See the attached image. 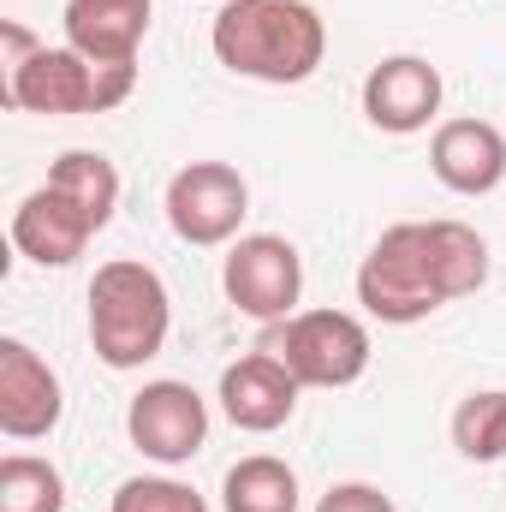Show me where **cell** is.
<instances>
[{"instance_id": "1", "label": "cell", "mask_w": 506, "mask_h": 512, "mask_svg": "<svg viewBox=\"0 0 506 512\" xmlns=\"http://www.w3.org/2000/svg\"><path fill=\"white\" fill-rule=\"evenodd\" d=\"M489 280V239L465 221H393L370 256L358 262V304L387 322L411 328L447 310L453 298H471Z\"/></svg>"}, {"instance_id": "2", "label": "cell", "mask_w": 506, "mask_h": 512, "mask_svg": "<svg viewBox=\"0 0 506 512\" xmlns=\"http://www.w3.org/2000/svg\"><path fill=\"white\" fill-rule=\"evenodd\" d=\"M209 48L233 78L310 84L328 60V24L310 0H227L209 24Z\"/></svg>"}, {"instance_id": "3", "label": "cell", "mask_w": 506, "mask_h": 512, "mask_svg": "<svg viewBox=\"0 0 506 512\" xmlns=\"http://www.w3.org/2000/svg\"><path fill=\"white\" fill-rule=\"evenodd\" d=\"M173 334V298L167 280L137 262V256H114L96 268L90 280V346L108 370H143L149 358H161Z\"/></svg>"}, {"instance_id": "4", "label": "cell", "mask_w": 506, "mask_h": 512, "mask_svg": "<svg viewBox=\"0 0 506 512\" xmlns=\"http://www.w3.org/2000/svg\"><path fill=\"white\" fill-rule=\"evenodd\" d=\"M137 90V66H102L78 48H36L24 66L6 72V108L42 114V120H78V114H114Z\"/></svg>"}, {"instance_id": "5", "label": "cell", "mask_w": 506, "mask_h": 512, "mask_svg": "<svg viewBox=\"0 0 506 512\" xmlns=\"http://www.w3.org/2000/svg\"><path fill=\"white\" fill-rule=\"evenodd\" d=\"M262 352L280 358L298 387H352L370 370V328L352 310H292L262 328Z\"/></svg>"}, {"instance_id": "6", "label": "cell", "mask_w": 506, "mask_h": 512, "mask_svg": "<svg viewBox=\"0 0 506 512\" xmlns=\"http://www.w3.org/2000/svg\"><path fill=\"white\" fill-rule=\"evenodd\" d=\"M245 215H251V185L233 161H191L167 179V227L197 251L245 239L239 233Z\"/></svg>"}, {"instance_id": "7", "label": "cell", "mask_w": 506, "mask_h": 512, "mask_svg": "<svg viewBox=\"0 0 506 512\" xmlns=\"http://www.w3.org/2000/svg\"><path fill=\"white\" fill-rule=\"evenodd\" d=\"M221 286H227V304L251 322H286L304 298V256L292 239L280 233H245L227 245L221 262Z\"/></svg>"}, {"instance_id": "8", "label": "cell", "mask_w": 506, "mask_h": 512, "mask_svg": "<svg viewBox=\"0 0 506 512\" xmlns=\"http://www.w3.org/2000/svg\"><path fill=\"white\" fill-rule=\"evenodd\" d=\"M131 447L155 465H191L209 441V399L191 382H143L126 405Z\"/></svg>"}, {"instance_id": "9", "label": "cell", "mask_w": 506, "mask_h": 512, "mask_svg": "<svg viewBox=\"0 0 506 512\" xmlns=\"http://www.w3.org/2000/svg\"><path fill=\"white\" fill-rule=\"evenodd\" d=\"M60 417H66V387L54 376V364L30 340L6 334L0 340V429L12 441H48Z\"/></svg>"}, {"instance_id": "10", "label": "cell", "mask_w": 506, "mask_h": 512, "mask_svg": "<svg viewBox=\"0 0 506 512\" xmlns=\"http://www.w3.org/2000/svg\"><path fill=\"white\" fill-rule=\"evenodd\" d=\"M441 96H447L441 66H429L423 54H387L364 78V120L387 137H411L435 126Z\"/></svg>"}, {"instance_id": "11", "label": "cell", "mask_w": 506, "mask_h": 512, "mask_svg": "<svg viewBox=\"0 0 506 512\" xmlns=\"http://www.w3.org/2000/svg\"><path fill=\"white\" fill-rule=\"evenodd\" d=\"M429 173L453 197H489L506 185V131L489 120H441L429 137Z\"/></svg>"}, {"instance_id": "12", "label": "cell", "mask_w": 506, "mask_h": 512, "mask_svg": "<svg viewBox=\"0 0 506 512\" xmlns=\"http://www.w3.org/2000/svg\"><path fill=\"white\" fill-rule=\"evenodd\" d=\"M298 393H304V387L292 382V370L256 346L251 358H239V364L221 370V393H215V399H221V411H227L233 429H245V435H274V429L292 423Z\"/></svg>"}, {"instance_id": "13", "label": "cell", "mask_w": 506, "mask_h": 512, "mask_svg": "<svg viewBox=\"0 0 506 512\" xmlns=\"http://www.w3.org/2000/svg\"><path fill=\"white\" fill-rule=\"evenodd\" d=\"M90 239H96V221L66 191H54L48 179L12 209V245H18V256H30L36 268H72L78 256L90 251Z\"/></svg>"}, {"instance_id": "14", "label": "cell", "mask_w": 506, "mask_h": 512, "mask_svg": "<svg viewBox=\"0 0 506 512\" xmlns=\"http://www.w3.org/2000/svg\"><path fill=\"white\" fill-rule=\"evenodd\" d=\"M66 48L102 66H137L149 36V0H66Z\"/></svg>"}, {"instance_id": "15", "label": "cell", "mask_w": 506, "mask_h": 512, "mask_svg": "<svg viewBox=\"0 0 506 512\" xmlns=\"http://www.w3.org/2000/svg\"><path fill=\"white\" fill-rule=\"evenodd\" d=\"M298 471L274 453H251L221 477V507L227 512H298Z\"/></svg>"}, {"instance_id": "16", "label": "cell", "mask_w": 506, "mask_h": 512, "mask_svg": "<svg viewBox=\"0 0 506 512\" xmlns=\"http://www.w3.org/2000/svg\"><path fill=\"white\" fill-rule=\"evenodd\" d=\"M48 185L54 191H66L90 221H96V233L114 221V209H120V167L102 155V149H66L54 167H48Z\"/></svg>"}, {"instance_id": "17", "label": "cell", "mask_w": 506, "mask_h": 512, "mask_svg": "<svg viewBox=\"0 0 506 512\" xmlns=\"http://www.w3.org/2000/svg\"><path fill=\"white\" fill-rule=\"evenodd\" d=\"M453 453L471 459V465H501L506 459V387H483V393H465L453 405Z\"/></svg>"}, {"instance_id": "18", "label": "cell", "mask_w": 506, "mask_h": 512, "mask_svg": "<svg viewBox=\"0 0 506 512\" xmlns=\"http://www.w3.org/2000/svg\"><path fill=\"white\" fill-rule=\"evenodd\" d=\"M0 512H66V477L36 453L0 459Z\"/></svg>"}, {"instance_id": "19", "label": "cell", "mask_w": 506, "mask_h": 512, "mask_svg": "<svg viewBox=\"0 0 506 512\" xmlns=\"http://www.w3.org/2000/svg\"><path fill=\"white\" fill-rule=\"evenodd\" d=\"M108 512H209V501L179 477H131L114 489Z\"/></svg>"}, {"instance_id": "20", "label": "cell", "mask_w": 506, "mask_h": 512, "mask_svg": "<svg viewBox=\"0 0 506 512\" xmlns=\"http://www.w3.org/2000/svg\"><path fill=\"white\" fill-rule=\"evenodd\" d=\"M316 512H399V507H393V495H381L376 483H334L316 501Z\"/></svg>"}, {"instance_id": "21", "label": "cell", "mask_w": 506, "mask_h": 512, "mask_svg": "<svg viewBox=\"0 0 506 512\" xmlns=\"http://www.w3.org/2000/svg\"><path fill=\"white\" fill-rule=\"evenodd\" d=\"M0 42H6V72H12V66H24V60L42 48V42H36V36L18 24V18H6V24H0Z\"/></svg>"}]
</instances>
